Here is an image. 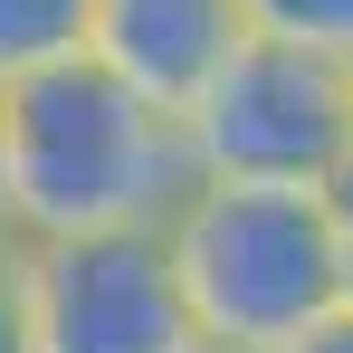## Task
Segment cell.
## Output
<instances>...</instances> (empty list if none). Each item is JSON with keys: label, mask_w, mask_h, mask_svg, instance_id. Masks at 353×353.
<instances>
[{"label": "cell", "mask_w": 353, "mask_h": 353, "mask_svg": "<svg viewBox=\"0 0 353 353\" xmlns=\"http://www.w3.org/2000/svg\"><path fill=\"white\" fill-rule=\"evenodd\" d=\"M96 29V0H0V86L48 58H77Z\"/></svg>", "instance_id": "cell-6"}, {"label": "cell", "mask_w": 353, "mask_h": 353, "mask_svg": "<svg viewBox=\"0 0 353 353\" xmlns=\"http://www.w3.org/2000/svg\"><path fill=\"white\" fill-rule=\"evenodd\" d=\"M0 181L19 239L124 230L163 220L191 191V143L172 105H153L96 48H77L0 86Z\"/></svg>", "instance_id": "cell-1"}, {"label": "cell", "mask_w": 353, "mask_h": 353, "mask_svg": "<svg viewBox=\"0 0 353 353\" xmlns=\"http://www.w3.org/2000/svg\"><path fill=\"white\" fill-rule=\"evenodd\" d=\"M277 353H353V296L334 305V315H315V325H305L296 344H277Z\"/></svg>", "instance_id": "cell-9"}, {"label": "cell", "mask_w": 353, "mask_h": 353, "mask_svg": "<svg viewBox=\"0 0 353 353\" xmlns=\"http://www.w3.org/2000/svg\"><path fill=\"white\" fill-rule=\"evenodd\" d=\"M0 353H39L29 344V248H19V230H0Z\"/></svg>", "instance_id": "cell-8"}, {"label": "cell", "mask_w": 353, "mask_h": 353, "mask_svg": "<svg viewBox=\"0 0 353 353\" xmlns=\"http://www.w3.org/2000/svg\"><path fill=\"white\" fill-rule=\"evenodd\" d=\"M239 39H248L239 0H96V29H86V48L115 77H134L153 105H172V115L191 105V86Z\"/></svg>", "instance_id": "cell-5"}, {"label": "cell", "mask_w": 353, "mask_h": 353, "mask_svg": "<svg viewBox=\"0 0 353 353\" xmlns=\"http://www.w3.org/2000/svg\"><path fill=\"white\" fill-rule=\"evenodd\" d=\"M334 210H344V287H353V181L334 191Z\"/></svg>", "instance_id": "cell-10"}, {"label": "cell", "mask_w": 353, "mask_h": 353, "mask_svg": "<svg viewBox=\"0 0 353 353\" xmlns=\"http://www.w3.org/2000/svg\"><path fill=\"white\" fill-rule=\"evenodd\" d=\"M29 248V344L39 353H181L201 325L181 305L163 220L19 239Z\"/></svg>", "instance_id": "cell-4"}, {"label": "cell", "mask_w": 353, "mask_h": 353, "mask_svg": "<svg viewBox=\"0 0 353 353\" xmlns=\"http://www.w3.org/2000/svg\"><path fill=\"white\" fill-rule=\"evenodd\" d=\"M239 19L258 39H296V48L353 58V0H239Z\"/></svg>", "instance_id": "cell-7"}, {"label": "cell", "mask_w": 353, "mask_h": 353, "mask_svg": "<svg viewBox=\"0 0 353 353\" xmlns=\"http://www.w3.org/2000/svg\"><path fill=\"white\" fill-rule=\"evenodd\" d=\"M181 353H239V344H210V334H191V344H181Z\"/></svg>", "instance_id": "cell-11"}, {"label": "cell", "mask_w": 353, "mask_h": 353, "mask_svg": "<svg viewBox=\"0 0 353 353\" xmlns=\"http://www.w3.org/2000/svg\"><path fill=\"white\" fill-rule=\"evenodd\" d=\"M0 230H10V181H0Z\"/></svg>", "instance_id": "cell-12"}, {"label": "cell", "mask_w": 353, "mask_h": 353, "mask_svg": "<svg viewBox=\"0 0 353 353\" xmlns=\"http://www.w3.org/2000/svg\"><path fill=\"white\" fill-rule=\"evenodd\" d=\"M181 143L201 181H277L344 191L353 181V58L296 39H239L181 105Z\"/></svg>", "instance_id": "cell-3"}, {"label": "cell", "mask_w": 353, "mask_h": 353, "mask_svg": "<svg viewBox=\"0 0 353 353\" xmlns=\"http://www.w3.org/2000/svg\"><path fill=\"white\" fill-rule=\"evenodd\" d=\"M181 305L210 344L277 353L315 315L344 305V210L334 191H277V181H201L163 210Z\"/></svg>", "instance_id": "cell-2"}]
</instances>
